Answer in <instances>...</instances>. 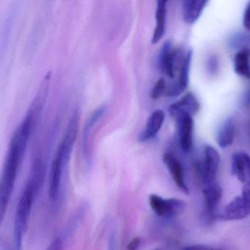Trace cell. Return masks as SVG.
Returning a JSON list of instances; mask_svg holds the SVG:
<instances>
[{"instance_id": "ffe728a7", "label": "cell", "mask_w": 250, "mask_h": 250, "mask_svg": "<svg viewBox=\"0 0 250 250\" xmlns=\"http://www.w3.org/2000/svg\"><path fill=\"white\" fill-rule=\"evenodd\" d=\"M243 23H244V27L250 32V2H249L244 11Z\"/></svg>"}, {"instance_id": "d6986e66", "label": "cell", "mask_w": 250, "mask_h": 250, "mask_svg": "<svg viewBox=\"0 0 250 250\" xmlns=\"http://www.w3.org/2000/svg\"><path fill=\"white\" fill-rule=\"evenodd\" d=\"M167 90V87L166 81L163 78L159 79L150 92V98L153 100H157L164 95H166Z\"/></svg>"}, {"instance_id": "9a60e30c", "label": "cell", "mask_w": 250, "mask_h": 250, "mask_svg": "<svg viewBox=\"0 0 250 250\" xmlns=\"http://www.w3.org/2000/svg\"><path fill=\"white\" fill-rule=\"evenodd\" d=\"M208 1L206 0H184L182 2L183 20L187 24L197 21Z\"/></svg>"}, {"instance_id": "2e32d148", "label": "cell", "mask_w": 250, "mask_h": 250, "mask_svg": "<svg viewBox=\"0 0 250 250\" xmlns=\"http://www.w3.org/2000/svg\"><path fill=\"white\" fill-rule=\"evenodd\" d=\"M167 20V1H157L156 9V27L152 37V43H156L165 33Z\"/></svg>"}, {"instance_id": "9c48e42d", "label": "cell", "mask_w": 250, "mask_h": 250, "mask_svg": "<svg viewBox=\"0 0 250 250\" xmlns=\"http://www.w3.org/2000/svg\"><path fill=\"white\" fill-rule=\"evenodd\" d=\"M191 58H192V50L189 49L186 53L182 65L178 71V79L170 87H167L165 96L175 97V96H179L185 91L186 89L188 87V80H189Z\"/></svg>"}, {"instance_id": "277c9868", "label": "cell", "mask_w": 250, "mask_h": 250, "mask_svg": "<svg viewBox=\"0 0 250 250\" xmlns=\"http://www.w3.org/2000/svg\"><path fill=\"white\" fill-rule=\"evenodd\" d=\"M185 55L181 49L174 47L170 41H167L159 54V63L162 72L169 78H175L181 68Z\"/></svg>"}, {"instance_id": "ba28073f", "label": "cell", "mask_w": 250, "mask_h": 250, "mask_svg": "<svg viewBox=\"0 0 250 250\" xmlns=\"http://www.w3.org/2000/svg\"><path fill=\"white\" fill-rule=\"evenodd\" d=\"M250 215V204L240 195L235 197L225 206L222 212L217 214V219L226 221L240 220Z\"/></svg>"}, {"instance_id": "603a6c76", "label": "cell", "mask_w": 250, "mask_h": 250, "mask_svg": "<svg viewBox=\"0 0 250 250\" xmlns=\"http://www.w3.org/2000/svg\"><path fill=\"white\" fill-rule=\"evenodd\" d=\"M208 67V70L210 73H214L217 71L218 67H219V62H218V60L216 57H212V58H210Z\"/></svg>"}, {"instance_id": "7402d4cb", "label": "cell", "mask_w": 250, "mask_h": 250, "mask_svg": "<svg viewBox=\"0 0 250 250\" xmlns=\"http://www.w3.org/2000/svg\"><path fill=\"white\" fill-rule=\"evenodd\" d=\"M241 196L249 204H250V182L247 183L244 186Z\"/></svg>"}, {"instance_id": "d4e9b609", "label": "cell", "mask_w": 250, "mask_h": 250, "mask_svg": "<svg viewBox=\"0 0 250 250\" xmlns=\"http://www.w3.org/2000/svg\"><path fill=\"white\" fill-rule=\"evenodd\" d=\"M140 244V239L139 238H134L131 240V242L128 244V250H137Z\"/></svg>"}, {"instance_id": "52a82bcc", "label": "cell", "mask_w": 250, "mask_h": 250, "mask_svg": "<svg viewBox=\"0 0 250 250\" xmlns=\"http://www.w3.org/2000/svg\"><path fill=\"white\" fill-rule=\"evenodd\" d=\"M203 193L204 197L203 216L207 223H211L217 218L216 212L222 197V188L217 184L213 183L206 186Z\"/></svg>"}, {"instance_id": "7c38bea8", "label": "cell", "mask_w": 250, "mask_h": 250, "mask_svg": "<svg viewBox=\"0 0 250 250\" xmlns=\"http://www.w3.org/2000/svg\"><path fill=\"white\" fill-rule=\"evenodd\" d=\"M232 173L243 184L250 182V156L244 152H237L232 156Z\"/></svg>"}, {"instance_id": "6da1fadb", "label": "cell", "mask_w": 250, "mask_h": 250, "mask_svg": "<svg viewBox=\"0 0 250 250\" xmlns=\"http://www.w3.org/2000/svg\"><path fill=\"white\" fill-rule=\"evenodd\" d=\"M33 126V121L25 117L11 138L0 184V214L2 219L8 208Z\"/></svg>"}, {"instance_id": "30bf717a", "label": "cell", "mask_w": 250, "mask_h": 250, "mask_svg": "<svg viewBox=\"0 0 250 250\" xmlns=\"http://www.w3.org/2000/svg\"><path fill=\"white\" fill-rule=\"evenodd\" d=\"M200 105L193 93H188L179 101L170 105L169 112L171 116L176 119L183 115H195L200 110Z\"/></svg>"}, {"instance_id": "5b68a950", "label": "cell", "mask_w": 250, "mask_h": 250, "mask_svg": "<svg viewBox=\"0 0 250 250\" xmlns=\"http://www.w3.org/2000/svg\"><path fill=\"white\" fill-rule=\"evenodd\" d=\"M149 203L156 215L165 219L181 214L184 213L187 206L186 202L181 199H165L157 194L150 195Z\"/></svg>"}, {"instance_id": "484cf974", "label": "cell", "mask_w": 250, "mask_h": 250, "mask_svg": "<svg viewBox=\"0 0 250 250\" xmlns=\"http://www.w3.org/2000/svg\"></svg>"}, {"instance_id": "4fadbf2b", "label": "cell", "mask_w": 250, "mask_h": 250, "mask_svg": "<svg viewBox=\"0 0 250 250\" xmlns=\"http://www.w3.org/2000/svg\"><path fill=\"white\" fill-rule=\"evenodd\" d=\"M163 161L177 187L185 194H189V189L184 179V169L180 161L173 155L167 153L164 155Z\"/></svg>"}, {"instance_id": "7a4b0ae2", "label": "cell", "mask_w": 250, "mask_h": 250, "mask_svg": "<svg viewBox=\"0 0 250 250\" xmlns=\"http://www.w3.org/2000/svg\"><path fill=\"white\" fill-rule=\"evenodd\" d=\"M80 122L78 112L73 114L67 127L66 133L61 141L55 159L51 167L49 175V194L52 201H56L61 191L64 167L69 160L70 154L77 137Z\"/></svg>"}, {"instance_id": "44dd1931", "label": "cell", "mask_w": 250, "mask_h": 250, "mask_svg": "<svg viewBox=\"0 0 250 250\" xmlns=\"http://www.w3.org/2000/svg\"><path fill=\"white\" fill-rule=\"evenodd\" d=\"M183 250H222L219 249H215L209 246L203 245V244H195V245L188 246Z\"/></svg>"}, {"instance_id": "8fae6325", "label": "cell", "mask_w": 250, "mask_h": 250, "mask_svg": "<svg viewBox=\"0 0 250 250\" xmlns=\"http://www.w3.org/2000/svg\"><path fill=\"white\" fill-rule=\"evenodd\" d=\"M180 146L184 152H188L192 147L194 121L192 116L183 115L176 118Z\"/></svg>"}, {"instance_id": "e0dca14e", "label": "cell", "mask_w": 250, "mask_h": 250, "mask_svg": "<svg viewBox=\"0 0 250 250\" xmlns=\"http://www.w3.org/2000/svg\"><path fill=\"white\" fill-rule=\"evenodd\" d=\"M234 70L238 75L250 80V48L240 49L235 54Z\"/></svg>"}, {"instance_id": "3957f363", "label": "cell", "mask_w": 250, "mask_h": 250, "mask_svg": "<svg viewBox=\"0 0 250 250\" xmlns=\"http://www.w3.org/2000/svg\"><path fill=\"white\" fill-rule=\"evenodd\" d=\"M39 187L29 178L27 185L21 194L16 210L14 219V245L15 250H21L23 236L28 226L30 212L34 201L35 194Z\"/></svg>"}, {"instance_id": "ac0fdd59", "label": "cell", "mask_w": 250, "mask_h": 250, "mask_svg": "<svg viewBox=\"0 0 250 250\" xmlns=\"http://www.w3.org/2000/svg\"><path fill=\"white\" fill-rule=\"evenodd\" d=\"M234 136L235 124L232 118H228L221 125L216 136V142L219 147L225 148L232 145Z\"/></svg>"}, {"instance_id": "8992f818", "label": "cell", "mask_w": 250, "mask_h": 250, "mask_svg": "<svg viewBox=\"0 0 250 250\" xmlns=\"http://www.w3.org/2000/svg\"><path fill=\"white\" fill-rule=\"evenodd\" d=\"M220 163V156L217 150L210 146H206L203 151V158L200 164V175L205 185L213 184Z\"/></svg>"}, {"instance_id": "5bb4252c", "label": "cell", "mask_w": 250, "mask_h": 250, "mask_svg": "<svg viewBox=\"0 0 250 250\" xmlns=\"http://www.w3.org/2000/svg\"><path fill=\"white\" fill-rule=\"evenodd\" d=\"M165 119V113L163 110L156 109L153 111L147 119L146 127L139 135V141L146 142L153 138L160 131Z\"/></svg>"}, {"instance_id": "cb8c5ba5", "label": "cell", "mask_w": 250, "mask_h": 250, "mask_svg": "<svg viewBox=\"0 0 250 250\" xmlns=\"http://www.w3.org/2000/svg\"><path fill=\"white\" fill-rule=\"evenodd\" d=\"M62 241L60 238H56L52 241L47 250H62Z\"/></svg>"}]
</instances>
